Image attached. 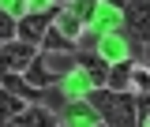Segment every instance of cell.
Returning <instances> with one entry per match:
<instances>
[{
  "mask_svg": "<svg viewBox=\"0 0 150 127\" xmlns=\"http://www.w3.org/2000/svg\"><path fill=\"white\" fill-rule=\"evenodd\" d=\"M86 101L98 109L105 127H139V120H135V97L131 93H112L105 86H94L86 93Z\"/></svg>",
  "mask_w": 150,
  "mask_h": 127,
  "instance_id": "6da1fadb",
  "label": "cell"
},
{
  "mask_svg": "<svg viewBox=\"0 0 150 127\" xmlns=\"http://www.w3.org/2000/svg\"><path fill=\"white\" fill-rule=\"evenodd\" d=\"M75 67V56L71 53H34V60L26 64V82L30 86H49V82H56V79H64V75Z\"/></svg>",
  "mask_w": 150,
  "mask_h": 127,
  "instance_id": "7a4b0ae2",
  "label": "cell"
},
{
  "mask_svg": "<svg viewBox=\"0 0 150 127\" xmlns=\"http://www.w3.org/2000/svg\"><path fill=\"white\" fill-rule=\"evenodd\" d=\"M56 11H60V8H49V11H30V15H23V19L15 22V37L38 49V41H41V37H45V30L53 26Z\"/></svg>",
  "mask_w": 150,
  "mask_h": 127,
  "instance_id": "3957f363",
  "label": "cell"
},
{
  "mask_svg": "<svg viewBox=\"0 0 150 127\" xmlns=\"http://www.w3.org/2000/svg\"><path fill=\"white\" fill-rule=\"evenodd\" d=\"M30 60H34V45H26V41L0 45V71H26Z\"/></svg>",
  "mask_w": 150,
  "mask_h": 127,
  "instance_id": "277c9868",
  "label": "cell"
},
{
  "mask_svg": "<svg viewBox=\"0 0 150 127\" xmlns=\"http://www.w3.org/2000/svg\"><path fill=\"white\" fill-rule=\"evenodd\" d=\"M15 127H60L53 109H45V105H30V109H23L19 116H11Z\"/></svg>",
  "mask_w": 150,
  "mask_h": 127,
  "instance_id": "5b68a950",
  "label": "cell"
},
{
  "mask_svg": "<svg viewBox=\"0 0 150 127\" xmlns=\"http://www.w3.org/2000/svg\"><path fill=\"white\" fill-rule=\"evenodd\" d=\"M124 8H128V26L146 41V37H150V4H146V0H128Z\"/></svg>",
  "mask_w": 150,
  "mask_h": 127,
  "instance_id": "8992f818",
  "label": "cell"
},
{
  "mask_svg": "<svg viewBox=\"0 0 150 127\" xmlns=\"http://www.w3.org/2000/svg\"><path fill=\"white\" fill-rule=\"evenodd\" d=\"M131 67H135V60L112 64L109 71H105V90H112V93H128V90H131Z\"/></svg>",
  "mask_w": 150,
  "mask_h": 127,
  "instance_id": "52a82bcc",
  "label": "cell"
},
{
  "mask_svg": "<svg viewBox=\"0 0 150 127\" xmlns=\"http://www.w3.org/2000/svg\"><path fill=\"white\" fill-rule=\"evenodd\" d=\"M0 75H4L0 82H4V90H8V93H15V97H30V101H38V97H41V90H38V86H30L19 71H0Z\"/></svg>",
  "mask_w": 150,
  "mask_h": 127,
  "instance_id": "ba28073f",
  "label": "cell"
},
{
  "mask_svg": "<svg viewBox=\"0 0 150 127\" xmlns=\"http://www.w3.org/2000/svg\"><path fill=\"white\" fill-rule=\"evenodd\" d=\"M38 45H41V53H71V37H64L56 26H49Z\"/></svg>",
  "mask_w": 150,
  "mask_h": 127,
  "instance_id": "9c48e42d",
  "label": "cell"
},
{
  "mask_svg": "<svg viewBox=\"0 0 150 127\" xmlns=\"http://www.w3.org/2000/svg\"><path fill=\"white\" fill-rule=\"evenodd\" d=\"M79 64H83V71L90 75V82H94V86H105V71H109V64H105L101 56H83Z\"/></svg>",
  "mask_w": 150,
  "mask_h": 127,
  "instance_id": "30bf717a",
  "label": "cell"
},
{
  "mask_svg": "<svg viewBox=\"0 0 150 127\" xmlns=\"http://www.w3.org/2000/svg\"><path fill=\"white\" fill-rule=\"evenodd\" d=\"M53 26L60 30L64 37H79V30H83V22L71 15V11H56V19H53Z\"/></svg>",
  "mask_w": 150,
  "mask_h": 127,
  "instance_id": "8fae6325",
  "label": "cell"
},
{
  "mask_svg": "<svg viewBox=\"0 0 150 127\" xmlns=\"http://www.w3.org/2000/svg\"><path fill=\"white\" fill-rule=\"evenodd\" d=\"M19 112H23V101H19L15 93L0 90V123H4V120H11V116H19Z\"/></svg>",
  "mask_w": 150,
  "mask_h": 127,
  "instance_id": "7c38bea8",
  "label": "cell"
},
{
  "mask_svg": "<svg viewBox=\"0 0 150 127\" xmlns=\"http://www.w3.org/2000/svg\"><path fill=\"white\" fill-rule=\"evenodd\" d=\"M131 90H135V93H146V90H150V75H146L143 64H135V67H131Z\"/></svg>",
  "mask_w": 150,
  "mask_h": 127,
  "instance_id": "4fadbf2b",
  "label": "cell"
},
{
  "mask_svg": "<svg viewBox=\"0 0 150 127\" xmlns=\"http://www.w3.org/2000/svg\"><path fill=\"white\" fill-rule=\"evenodd\" d=\"M11 37H15V22L0 11V41H11Z\"/></svg>",
  "mask_w": 150,
  "mask_h": 127,
  "instance_id": "5bb4252c",
  "label": "cell"
},
{
  "mask_svg": "<svg viewBox=\"0 0 150 127\" xmlns=\"http://www.w3.org/2000/svg\"><path fill=\"white\" fill-rule=\"evenodd\" d=\"M71 15L79 19V22H83L86 15H94V0H75V11H71Z\"/></svg>",
  "mask_w": 150,
  "mask_h": 127,
  "instance_id": "9a60e30c",
  "label": "cell"
},
{
  "mask_svg": "<svg viewBox=\"0 0 150 127\" xmlns=\"http://www.w3.org/2000/svg\"><path fill=\"white\" fill-rule=\"evenodd\" d=\"M109 4H116V8H124V4H128V0H109Z\"/></svg>",
  "mask_w": 150,
  "mask_h": 127,
  "instance_id": "2e32d148",
  "label": "cell"
},
{
  "mask_svg": "<svg viewBox=\"0 0 150 127\" xmlns=\"http://www.w3.org/2000/svg\"><path fill=\"white\" fill-rule=\"evenodd\" d=\"M98 127H105V123H98Z\"/></svg>",
  "mask_w": 150,
  "mask_h": 127,
  "instance_id": "e0dca14e",
  "label": "cell"
}]
</instances>
